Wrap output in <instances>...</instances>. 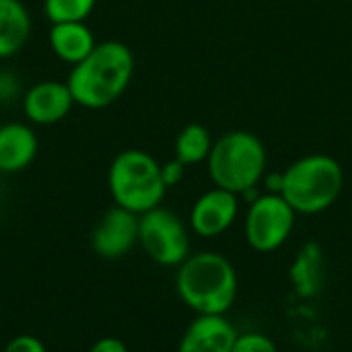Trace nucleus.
I'll list each match as a JSON object with an SVG mask.
<instances>
[{
    "label": "nucleus",
    "mask_w": 352,
    "mask_h": 352,
    "mask_svg": "<svg viewBox=\"0 0 352 352\" xmlns=\"http://www.w3.org/2000/svg\"><path fill=\"white\" fill-rule=\"evenodd\" d=\"M136 70V60L124 41H97L93 52L70 66L68 89L74 103L85 109H105L113 105L130 87Z\"/></svg>",
    "instance_id": "nucleus-1"
},
{
    "label": "nucleus",
    "mask_w": 352,
    "mask_h": 352,
    "mask_svg": "<svg viewBox=\"0 0 352 352\" xmlns=\"http://www.w3.org/2000/svg\"><path fill=\"white\" fill-rule=\"evenodd\" d=\"M175 291L196 316H227L237 301L239 276L227 256L196 252L177 266Z\"/></svg>",
    "instance_id": "nucleus-2"
},
{
    "label": "nucleus",
    "mask_w": 352,
    "mask_h": 352,
    "mask_svg": "<svg viewBox=\"0 0 352 352\" xmlns=\"http://www.w3.org/2000/svg\"><path fill=\"white\" fill-rule=\"evenodd\" d=\"M206 169L212 186L248 196L268 173V151L262 138L250 130H227L214 138Z\"/></svg>",
    "instance_id": "nucleus-3"
},
{
    "label": "nucleus",
    "mask_w": 352,
    "mask_h": 352,
    "mask_svg": "<svg viewBox=\"0 0 352 352\" xmlns=\"http://www.w3.org/2000/svg\"><path fill=\"white\" fill-rule=\"evenodd\" d=\"M344 190V169L326 153H309L295 159L283 171L280 196L297 214L314 217L332 208Z\"/></svg>",
    "instance_id": "nucleus-4"
},
{
    "label": "nucleus",
    "mask_w": 352,
    "mask_h": 352,
    "mask_svg": "<svg viewBox=\"0 0 352 352\" xmlns=\"http://www.w3.org/2000/svg\"><path fill=\"white\" fill-rule=\"evenodd\" d=\"M107 190L116 206L144 214L163 204L169 188L163 182L161 161L142 148H124L109 163Z\"/></svg>",
    "instance_id": "nucleus-5"
},
{
    "label": "nucleus",
    "mask_w": 352,
    "mask_h": 352,
    "mask_svg": "<svg viewBox=\"0 0 352 352\" xmlns=\"http://www.w3.org/2000/svg\"><path fill=\"white\" fill-rule=\"evenodd\" d=\"M138 245L163 268H177L190 254V225L163 204L138 217Z\"/></svg>",
    "instance_id": "nucleus-6"
},
{
    "label": "nucleus",
    "mask_w": 352,
    "mask_h": 352,
    "mask_svg": "<svg viewBox=\"0 0 352 352\" xmlns=\"http://www.w3.org/2000/svg\"><path fill=\"white\" fill-rule=\"evenodd\" d=\"M297 217L299 214L280 194H258L250 200L243 219V235L248 245L258 254L278 252L291 239Z\"/></svg>",
    "instance_id": "nucleus-7"
},
{
    "label": "nucleus",
    "mask_w": 352,
    "mask_h": 352,
    "mask_svg": "<svg viewBox=\"0 0 352 352\" xmlns=\"http://www.w3.org/2000/svg\"><path fill=\"white\" fill-rule=\"evenodd\" d=\"M239 212H241V196L212 186L210 190L202 192L194 200L190 208L188 225L190 231L196 233L198 237L212 239L227 233L235 225Z\"/></svg>",
    "instance_id": "nucleus-8"
},
{
    "label": "nucleus",
    "mask_w": 352,
    "mask_h": 352,
    "mask_svg": "<svg viewBox=\"0 0 352 352\" xmlns=\"http://www.w3.org/2000/svg\"><path fill=\"white\" fill-rule=\"evenodd\" d=\"M138 217L122 206L101 214L91 231V250L101 260H122L138 245Z\"/></svg>",
    "instance_id": "nucleus-9"
},
{
    "label": "nucleus",
    "mask_w": 352,
    "mask_h": 352,
    "mask_svg": "<svg viewBox=\"0 0 352 352\" xmlns=\"http://www.w3.org/2000/svg\"><path fill=\"white\" fill-rule=\"evenodd\" d=\"M74 97L66 80H39L21 97V109L29 124L54 126L62 122L74 107Z\"/></svg>",
    "instance_id": "nucleus-10"
},
{
    "label": "nucleus",
    "mask_w": 352,
    "mask_h": 352,
    "mask_svg": "<svg viewBox=\"0 0 352 352\" xmlns=\"http://www.w3.org/2000/svg\"><path fill=\"white\" fill-rule=\"evenodd\" d=\"M237 336L227 316H196L184 330L177 352H233Z\"/></svg>",
    "instance_id": "nucleus-11"
},
{
    "label": "nucleus",
    "mask_w": 352,
    "mask_h": 352,
    "mask_svg": "<svg viewBox=\"0 0 352 352\" xmlns=\"http://www.w3.org/2000/svg\"><path fill=\"white\" fill-rule=\"evenodd\" d=\"M39 140L25 122H6L0 126V173L25 171L37 157Z\"/></svg>",
    "instance_id": "nucleus-12"
},
{
    "label": "nucleus",
    "mask_w": 352,
    "mask_h": 352,
    "mask_svg": "<svg viewBox=\"0 0 352 352\" xmlns=\"http://www.w3.org/2000/svg\"><path fill=\"white\" fill-rule=\"evenodd\" d=\"M50 47L58 60L64 64H78L85 60L93 47L97 45L93 29L87 25V21H66V23H52L47 33Z\"/></svg>",
    "instance_id": "nucleus-13"
},
{
    "label": "nucleus",
    "mask_w": 352,
    "mask_h": 352,
    "mask_svg": "<svg viewBox=\"0 0 352 352\" xmlns=\"http://www.w3.org/2000/svg\"><path fill=\"white\" fill-rule=\"evenodd\" d=\"M291 285L301 299H314L322 293L326 280L324 252L316 241H307L295 256L289 270Z\"/></svg>",
    "instance_id": "nucleus-14"
},
{
    "label": "nucleus",
    "mask_w": 352,
    "mask_h": 352,
    "mask_svg": "<svg viewBox=\"0 0 352 352\" xmlns=\"http://www.w3.org/2000/svg\"><path fill=\"white\" fill-rule=\"evenodd\" d=\"M33 33V21L21 0H0V60L16 56Z\"/></svg>",
    "instance_id": "nucleus-15"
},
{
    "label": "nucleus",
    "mask_w": 352,
    "mask_h": 352,
    "mask_svg": "<svg viewBox=\"0 0 352 352\" xmlns=\"http://www.w3.org/2000/svg\"><path fill=\"white\" fill-rule=\"evenodd\" d=\"M212 142H214V138L210 136V130L198 122H192V124L184 126L179 130V134L175 136V144H173L175 155L173 157L177 161H182L186 167L206 163Z\"/></svg>",
    "instance_id": "nucleus-16"
},
{
    "label": "nucleus",
    "mask_w": 352,
    "mask_h": 352,
    "mask_svg": "<svg viewBox=\"0 0 352 352\" xmlns=\"http://www.w3.org/2000/svg\"><path fill=\"white\" fill-rule=\"evenodd\" d=\"M97 0H43V14L50 23L87 21Z\"/></svg>",
    "instance_id": "nucleus-17"
},
{
    "label": "nucleus",
    "mask_w": 352,
    "mask_h": 352,
    "mask_svg": "<svg viewBox=\"0 0 352 352\" xmlns=\"http://www.w3.org/2000/svg\"><path fill=\"white\" fill-rule=\"evenodd\" d=\"M233 352H278V346L262 332H243L237 336Z\"/></svg>",
    "instance_id": "nucleus-18"
},
{
    "label": "nucleus",
    "mask_w": 352,
    "mask_h": 352,
    "mask_svg": "<svg viewBox=\"0 0 352 352\" xmlns=\"http://www.w3.org/2000/svg\"><path fill=\"white\" fill-rule=\"evenodd\" d=\"M16 97H21V78L16 72L0 68V105L12 103Z\"/></svg>",
    "instance_id": "nucleus-19"
},
{
    "label": "nucleus",
    "mask_w": 352,
    "mask_h": 352,
    "mask_svg": "<svg viewBox=\"0 0 352 352\" xmlns=\"http://www.w3.org/2000/svg\"><path fill=\"white\" fill-rule=\"evenodd\" d=\"M0 352H47V346L33 334H19L10 338Z\"/></svg>",
    "instance_id": "nucleus-20"
},
{
    "label": "nucleus",
    "mask_w": 352,
    "mask_h": 352,
    "mask_svg": "<svg viewBox=\"0 0 352 352\" xmlns=\"http://www.w3.org/2000/svg\"><path fill=\"white\" fill-rule=\"evenodd\" d=\"M186 169H188V167H186L182 161H177L175 157L169 159V161H165V163H161V173H163L165 186H167V188H175L177 184H182V179H184V175H186Z\"/></svg>",
    "instance_id": "nucleus-21"
},
{
    "label": "nucleus",
    "mask_w": 352,
    "mask_h": 352,
    "mask_svg": "<svg viewBox=\"0 0 352 352\" xmlns=\"http://www.w3.org/2000/svg\"><path fill=\"white\" fill-rule=\"evenodd\" d=\"M87 352H130L128 344L122 338L116 336H103L99 340H95Z\"/></svg>",
    "instance_id": "nucleus-22"
}]
</instances>
